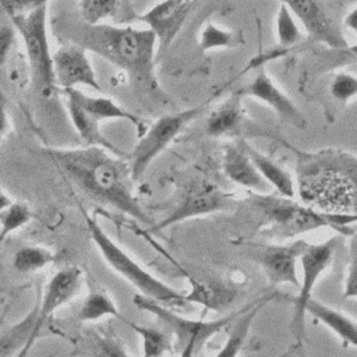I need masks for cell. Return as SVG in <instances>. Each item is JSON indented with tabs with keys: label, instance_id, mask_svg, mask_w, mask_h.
Here are the masks:
<instances>
[{
	"label": "cell",
	"instance_id": "cell-1",
	"mask_svg": "<svg viewBox=\"0 0 357 357\" xmlns=\"http://www.w3.org/2000/svg\"><path fill=\"white\" fill-rule=\"evenodd\" d=\"M46 153L85 197L152 226V220L134 194L128 162L119 155L93 145L46 149Z\"/></svg>",
	"mask_w": 357,
	"mask_h": 357
},
{
	"label": "cell",
	"instance_id": "cell-2",
	"mask_svg": "<svg viewBox=\"0 0 357 357\" xmlns=\"http://www.w3.org/2000/svg\"><path fill=\"white\" fill-rule=\"evenodd\" d=\"M296 152L301 202L324 212L354 213L356 155L339 149Z\"/></svg>",
	"mask_w": 357,
	"mask_h": 357
},
{
	"label": "cell",
	"instance_id": "cell-3",
	"mask_svg": "<svg viewBox=\"0 0 357 357\" xmlns=\"http://www.w3.org/2000/svg\"><path fill=\"white\" fill-rule=\"evenodd\" d=\"M77 40L86 52H93L126 71L139 82H155V56L158 40L148 28L131 25L119 26L112 24H86L78 29Z\"/></svg>",
	"mask_w": 357,
	"mask_h": 357
},
{
	"label": "cell",
	"instance_id": "cell-4",
	"mask_svg": "<svg viewBox=\"0 0 357 357\" xmlns=\"http://www.w3.org/2000/svg\"><path fill=\"white\" fill-rule=\"evenodd\" d=\"M251 202L259 215L262 236L291 240L301 234L331 227L337 234L353 236L356 213L318 211L301 201L278 194H252Z\"/></svg>",
	"mask_w": 357,
	"mask_h": 357
},
{
	"label": "cell",
	"instance_id": "cell-5",
	"mask_svg": "<svg viewBox=\"0 0 357 357\" xmlns=\"http://www.w3.org/2000/svg\"><path fill=\"white\" fill-rule=\"evenodd\" d=\"M85 220L89 236L103 261L110 266V269L135 287L138 294L152 298L166 307L184 308L188 305L184 293H180L145 269L134 257L120 247L95 219L85 216Z\"/></svg>",
	"mask_w": 357,
	"mask_h": 357
},
{
	"label": "cell",
	"instance_id": "cell-6",
	"mask_svg": "<svg viewBox=\"0 0 357 357\" xmlns=\"http://www.w3.org/2000/svg\"><path fill=\"white\" fill-rule=\"evenodd\" d=\"M17 35L21 36L35 91L42 98H50L57 86L53 75L52 52L47 38V6L24 15L10 17Z\"/></svg>",
	"mask_w": 357,
	"mask_h": 357
},
{
	"label": "cell",
	"instance_id": "cell-7",
	"mask_svg": "<svg viewBox=\"0 0 357 357\" xmlns=\"http://www.w3.org/2000/svg\"><path fill=\"white\" fill-rule=\"evenodd\" d=\"M206 105L208 100L176 113L163 114L149 126L128 158L132 181H138L145 174L149 165L173 142L188 123L202 113Z\"/></svg>",
	"mask_w": 357,
	"mask_h": 357
},
{
	"label": "cell",
	"instance_id": "cell-8",
	"mask_svg": "<svg viewBox=\"0 0 357 357\" xmlns=\"http://www.w3.org/2000/svg\"><path fill=\"white\" fill-rule=\"evenodd\" d=\"M132 303L142 311L149 312L153 315L158 322H160L162 328L170 333L172 337H174L176 346L178 350L184 349L190 342L195 343L197 351L202 349L206 342L213 337L218 332H220L223 328L229 326V324L241 312L243 308H240L236 312H231L229 315H225L222 318L216 319H194L187 318L183 315H178L173 312L169 307L156 303L152 298H148L141 294H135L132 297Z\"/></svg>",
	"mask_w": 357,
	"mask_h": 357
},
{
	"label": "cell",
	"instance_id": "cell-9",
	"mask_svg": "<svg viewBox=\"0 0 357 357\" xmlns=\"http://www.w3.org/2000/svg\"><path fill=\"white\" fill-rule=\"evenodd\" d=\"M337 247V237H331L322 243H308L304 248L298 266L301 268V279H298V291L293 301V314L290 329L296 342L305 340V303L312 297V290L321 276L328 271L333 261Z\"/></svg>",
	"mask_w": 357,
	"mask_h": 357
},
{
	"label": "cell",
	"instance_id": "cell-10",
	"mask_svg": "<svg viewBox=\"0 0 357 357\" xmlns=\"http://www.w3.org/2000/svg\"><path fill=\"white\" fill-rule=\"evenodd\" d=\"M231 206L230 195L208 178L192 180L178 198L170 213L151 226V231H160L188 219L227 211Z\"/></svg>",
	"mask_w": 357,
	"mask_h": 357
},
{
	"label": "cell",
	"instance_id": "cell-11",
	"mask_svg": "<svg viewBox=\"0 0 357 357\" xmlns=\"http://www.w3.org/2000/svg\"><path fill=\"white\" fill-rule=\"evenodd\" d=\"M303 238L284 244L257 245L250 251V258L261 268L266 280L272 286H298V262L307 247Z\"/></svg>",
	"mask_w": 357,
	"mask_h": 357
},
{
	"label": "cell",
	"instance_id": "cell-12",
	"mask_svg": "<svg viewBox=\"0 0 357 357\" xmlns=\"http://www.w3.org/2000/svg\"><path fill=\"white\" fill-rule=\"evenodd\" d=\"M84 286V278L82 271L78 266H67L56 272L52 279L49 280L42 300L40 305H38L36 319L32 328V333L24 349L20 351L18 357H25L31 347L33 346L35 340L38 339V335L40 333L43 325L46 321L63 305L70 303L73 298H75Z\"/></svg>",
	"mask_w": 357,
	"mask_h": 357
},
{
	"label": "cell",
	"instance_id": "cell-13",
	"mask_svg": "<svg viewBox=\"0 0 357 357\" xmlns=\"http://www.w3.org/2000/svg\"><path fill=\"white\" fill-rule=\"evenodd\" d=\"M53 75L57 88L78 89L86 86L96 92L102 91L95 68L88 57V52L75 43L61 45L52 53Z\"/></svg>",
	"mask_w": 357,
	"mask_h": 357
},
{
	"label": "cell",
	"instance_id": "cell-14",
	"mask_svg": "<svg viewBox=\"0 0 357 357\" xmlns=\"http://www.w3.org/2000/svg\"><path fill=\"white\" fill-rule=\"evenodd\" d=\"M280 3L290 10L301 29L310 38L335 49L347 46V40L319 0H280Z\"/></svg>",
	"mask_w": 357,
	"mask_h": 357
},
{
	"label": "cell",
	"instance_id": "cell-15",
	"mask_svg": "<svg viewBox=\"0 0 357 357\" xmlns=\"http://www.w3.org/2000/svg\"><path fill=\"white\" fill-rule=\"evenodd\" d=\"M241 93L266 105L278 114V117L289 124H293L298 128H304L307 126V120L301 110L297 107L293 99L273 81L265 68L255 71L254 77L244 86Z\"/></svg>",
	"mask_w": 357,
	"mask_h": 357
},
{
	"label": "cell",
	"instance_id": "cell-16",
	"mask_svg": "<svg viewBox=\"0 0 357 357\" xmlns=\"http://www.w3.org/2000/svg\"><path fill=\"white\" fill-rule=\"evenodd\" d=\"M190 3L187 0H162L144 13L139 20L155 33L158 45H169L187 18Z\"/></svg>",
	"mask_w": 357,
	"mask_h": 357
},
{
	"label": "cell",
	"instance_id": "cell-17",
	"mask_svg": "<svg viewBox=\"0 0 357 357\" xmlns=\"http://www.w3.org/2000/svg\"><path fill=\"white\" fill-rule=\"evenodd\" d=\"M222 169L225 176L234 184L247 188L252 194H268L269 184L261 177L250 156L241 145L227 144L223 149Z\"/></svg>",
	"mask_w": 357,
	"mask_h": 357
},
{
	"label": "cell",
	"instance_id": "cell-18",
	"mask_svg": "<svg viewBox=\"0 0 357 357\" xmlns=\"http://www.w3.org/2000/svg\"><path fill=\"white\" fill-rule=\"evenodd\" d=\"M278 297V293H268L262 294L254 300H251L247 305L243 307L241 312L229 324L227 337L223 346L213 357H238L240 351L244 347L250 329L252 326L254 319L259 314V311L271 301Z\"/></svg>",
	"mask_w": 357,
	"mask_h": 357
},
{
	"label": "cell",
	"instance_id": "cell-19",
	"mask_svg": "<svg viewBox=\"0 0 357 357\" xmlns=\"http://www.w3.org/2000/svg\"><path fill=\"white\" fill-rule=\"evenodd\" d=\"M64 96L71 99L96 126L100 127L106 120H126L132 124H139L135 114L120 106L114 99L107 96H93L81 89H64Z\"/></svg>",
	"mask_w": 357,
	"mask_h": 357
},
{
	"label": "cell",
	"instance_id": "cell-20",
	"mask_svg": "<svg viewBox=\"0 0 357 357\" xmlns=\"http://www.w3.org/2000/svg\"><path fill=\"white\" fill-rule=\"evenodd\" d=\"M245 112L240 93H234L211 112L206 119V134L213 138H234L245 128Z\"/></svg>",
	"mask_w": 357,
	"mask_h": 357
},
{
	"label": "cell",
	"instance_id": "cell-21",
	"mask_svg": "<svg viewBox=\"0 0 357 357\" xmlns=\"http://www.w3.org/2000/svg\"><path fill=\"white\" fill-rule=\"evenodd\" d=\"M305 315L307 312L311 314L317 321H319L322 325H325L331 332H333L346 346L354 347L356 346V337H357V329H356V321L346 312L336 310L328 304L321 303L319 300H315L311 297L305 305H304Z\"/></svg>",
	"mask_w": 357,
	"mask_h": 357
},
{
	"label": "cell",
	"instance_id": "cell-22",
	"mask_svg": "<svg viewBox=\"0 0 357 357\" xmlns=\"http://www.w3.org/2000/svg\"><path fill=\"white\" fill-rule=\"evenodd\" d=\"M241 146L250 156L251 162L254 163L261 177L269 184L272 190L276 191L278 195H282L286 198L296 197V181L282 165H279L265 153L259 152L254 146L248 145L247 142H243Z\"/></svg>",
	"mask_w": 357,
	"mask_h": 357
},
{
	"label": "cell",
	"instance_id": "cell-23",
	"mask_svg": "<svg viewBox=\"0 0 357 357\" xmlns=\"http://www.w3.org/2000/svg\"><path fill=\"white\" fill-rule=\"evenodd\" d=\"M188 282H191V293L184 294L185 301L190 303H199L209 308L219 310L225 308L231 303V298L234 296V291L230 286H227L223 282H219L216 279L209 280H198L190 278Z\"/></svg>",
	"mask_w": 357,
	"mask_h": 357
},
{
	"label": "cell",
	"instance_id": "cell-24",
	"mask_svg": "<svg viewBox=\"0 0 357 357\" xmlns=\"http://www.w3.org/2000/svg\"><path fill=\"white\" fill-rule=\"evenodd\" d=\"M105 317H114L121 321H127L119 311L113 297L107 293V290L96 287L91 290L84 298L78 310V319L81 322H93Z\"/></svg>",
	"mask_w": 357,
	"mask_h": 357
},
{
	"label": "cell",
	"instance_id": "cell-25",
	"mask_svg": "<svg viewBox=\"0 0 357 357\" xmlns=\"http://www.w3.org/2000/svg\"><path fill=\"white\" fill-rule=\"evenodd\" d=\"M36 312L38 305L18 324H14L0 332V357H11L15 351L24 349L31 337Z\"/></svg>",
	"mask_w": 357,
	"mask_h": 357
},
{
	"label": "cell",
	"instance_id": "cell-26",
	"mask_svg": "<svg viewBox=\"0 0 357 357\" xmlns=\"http://www.w3.org/2000/svg\"><path fill=\"white\" fill-rule=\"evenodd\" d=\"M127 325L135 331L141 339L142 357H163L172 346V336L163 328L142 326L131 321H126Z\"/></svg>",
	"mask_w": 357,
	"mask_h": 357
},
{
	"label": "cell",
	"instance_id": "cell-27",
	"mask_svg": "<svg viewBox=\"0 0 357 357\" xmlns=\"http://www.w3.org/2000/svg\"><path fill=\"white\" fill-rule=\"evenodd\" d=\"M57 255L49 248L26 245L15 251L13 258V268L20 273H32L53 264Z\"/></svg>",
	"mask_w": 357,
	"mask_h": 357
},
{
	"label": "cell",
	"instance_id": "cell-28",
	"mask_svg": "<svg viewBox=\"0 0 357 357\" xmlns=\"http://www.w3.org/2000/svg\"><path fill=\"white\" fill-rule=\"evenodd\" d=\"M275 32L279 46L290 47L303 39V29L290 13V10L280 3L275 20Z\"/></svg>",
	"mask_w": 357,
	"mask_h": 357
},
{
	"label": "cell",
	"instance_id": "cell-29",
	"mask_svg": "<svg viewBox=\"0 0 357 357\" xmlns=\"http://www.w3.org/2000/svg\"><path fill=\"white\" fill-rule=\"evenodd\" d=\"M32 218L29 206L24 202H11L0 211V241H3L10 233L26 225Z\"/></svg>",
	"mask_w": 357,
	"mask_h": 357
},
{
	"label": "cell",
	"instance_id": "cell-30",
	"mask_svg": "<svg viewBox=\"0 0 357 357\" xmlns=\"http://www.w3.org/2000/svg\"><path fill=\"white\" fill-rule=\"evenodd\" d=\"M119 0H81L79 10L82 21L86 24H99L113 17L117 11Z\"/></svg>",
	"mask_w": 357,
	"mask_h": 357
},
{
	"label": "cell",
	"instance_id": "cell-31",
	"mask_svg": "<svg viewBox=\"0 0 357 357\" xmlns=\"http://www.w3.org/2000/svg\"><path fill=\"white\" fill-rule=\"evenodd\" d=\"M237 43H238V39L233 32L225 31L223 28L213 24H208L201 31V35H199V46L202 50L233 47Z\"/></svg>",
	"mask_w": 357,
	"mask_h": 357
},
{
	"label": "cell",
	"instance_id": "cell-32",
	"mask_svg": "<svg viewBox=\"0 0 357 357\" xmlns=\"http://www.w3.org/2000/svg\"><path fill=\"white\" fill-rule=\"evenodd\" d=\"M331 96L339 103H349L356 98L357 93V78L350 73L336 74L329 84Z\"/></svg>",
	"mask_w": 357,
	"mask_h": 357
},
{
	"label": "cell",
	"instance_id": "cell-33",
	"mask_svg": "<svg viewBox=\"0 0 357 357\" xmlns=\"http://www.w3.org/2000/svg\"><path fill=\"white\" fill-rule=\"evenodd\" d=\"M15 38L17 31L14 24L10 15L0 7V68L6 64Z\"/></svg>",
	"mask_w": 357,
	"mask_h": 357
},
{
	"label": "cell",
	"instance_id": "cell-34",
	"mask_svg": "<svg viewBox=\"0 0 357 357\" xmlns=\"http://www.w3.org/2000/svg\"><path fill=\"white\" fill-rule=\"evenodd\" d=\"M95 347L99 357H130L123 343L110 335H95Z\"/></svg>",
	"mask_w": 357,
	"mask_h": 357
},
{
	"label": "cell",
	"instance_id": "cell-35",
	"mask_svg": "<svg viewBox=\"0 0 357 357\" xmlns=\"http://www.w3.org/2000/svg\"><path fill=\"white\" fill-rule=\"evenodd\" d=\"M356 238L354 234L351 236L350 241V251H349V261L346 262V271H344V297L346 298H356L357 297V280H356V268H357V261H356Z\"/></svg>",
	"mask_w": 357,
	"mask_h": 357
},
{
	"label": "cell",
	"instance_id": "cell-36",
	"mask_svg": "<svg viewBox=\"0 0 357 357\" xmlns=\"http://www.w3.org/2000/svg\"><path fill=\"white\" fill-rule=\"evenodd\" d=\"M50 0H4L0 6L10 17L24 15L31 11H35L43 6H47Z\"/></svg>",
	"mask_w": 357,
	"mask_h": 357
},
{
	"label": "cell",
	"instance_id": "cell-37",
	"mask_svg": "<svg viewBox=\"0 0 357 357\" xmlns=\"http://www.w3.org/2000/svg\"><path fill=\"white\" fill-rule=\"evenodd\" d=\"M280 357H308L304 342H296Z\"/></svg>",
	"mask_w": 357,
	"mask_h": 357
},
{
	"label": "cell",
	"instance_id": "cell-38",
	"mask_svg": "<svg viewBox=\"0 0 357 357\" xmlns=\"http://www.w3.org/2000/svg\"><path fill=\"white\" fill-rule=\"evenodd\" d=\"M7 128H8V114L6 107V99L0 92V138L6 134Z\"/></svg>",
	"mask_w": 357,
	"mask_h": 357
},
{
	"label": "cell",
	"instance_id": "cell-39",
	"mask_svg": "<svg viewBox=\"0 0 357 357\" xmlns=\"http://www.w3.org/2000/svg\"><path fill=\"white\" fill-rule=\"evenodd\" d=\"M197 353V347H195V343L194 342H190L184 349L180 350V354L178 357H194Z\"/></svg>",
	"mask_w": 357,
	"mask_h": 357
},
{
	"label": "cell",
	"instance_id": "cell-40",
	"mask_svg": "<svg viewBox=\"0 0 357 357\" xmlns=\"http://www.w3.org/2000/svg\"><path fill=\"white\" fill-rule=\"evenodd\" d=\"M13 201L0 190V211L4 209L7 205H10Z\"/></svg>",
	"mask_w": 357,
	"mask_h": 357
},
{
	"label": "cell",
	"instance_id": "cell-41",
	"mask_svg": "<svg viewBox=\"0 0 357 357\" xmlns=\"http://www.w3.org/2000/svg\"><path fill=\"white\" fill-rule=\"evenodd\" d=\"M3 3H4V0H0V6H1V4H3Z\"/></svg>",
	"mask_w": 357,
	"mask_h": 357
},
{
	"label": "cell",
	"instance_id": "cell-42",
	"mask_svg": "<svg viewBox=\"0 0 357 357\" xmlns=\"http://www.w3.org/2000/svg\"><path fill=\"white\" fill-rule=\"evenodd\" d=\"M187 1H191V0H187Z\"/></svg>",
	"mask_w": 357,
	"mask_h": 357
}]
</instances>
